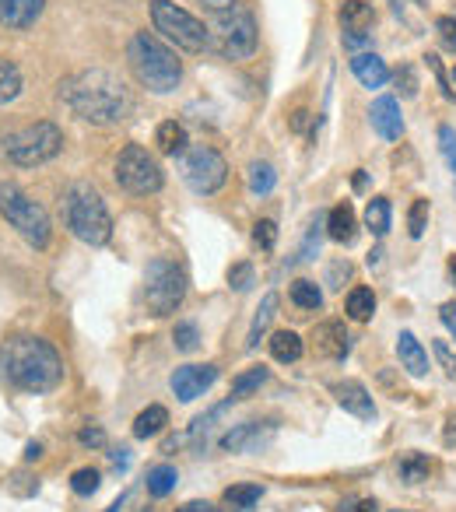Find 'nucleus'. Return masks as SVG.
Here are the masks:
<instances>
[{"instance_id": "nucleus-1", "label": "nucleus", "mask_w": 456, "mask_h": 512, "mask_svg": "<svg viewBox=\"0 0 456 512\" xmlns=\"http://www.w3.org/2000/svg\"><path fill=\"white\" fill-rule=\"evenodd\" d=\"M60 99L67 102L78 120L95 123V127H113L123 123L134 109L127 85L109 71H81L60 85Z\"/></svg>"}, {"instance_id": "nucleus-2", "label": "nucleus", "mask_w": 456, "mask_h": 512, "mask_svg": "<svg viewBox=\"0 0 456 512\" xmlns=\"http://www.w3.org/2000/svg\"><path fill=\"white\" fill-rule=\"evenodd\" d=\"M0 376L25 393H50L64 383V362L43 337H11L0 348Z\"/></svg>"}, {"instance_id": "nucleus-3", "label": "nucleus", "mask_w": 456, "mask_h": 512, "mask_svg": "<svg viewBox=\"0 0 456 512\" xmlns=\"http://www.w3.org/2000/svg\"><path fill=\"white\" fill-rule=\"evenodd\" d=\"M127 60H130L134 78L155 95H169L172 88L179 85V78H183V64H179V57L162 43V39L151 36V32H137V36L130 39Z\"/></svg>"}, {"instance_id": "nucleus-4", "label": "nucleus", "mask_w": 456, "mask_h": 512, "mask_svg": "<svg viewBox=\"0 0 456 512\" xmlns=\"http://www.w3.org/2000/svg\"><path fill=\"white\" fill-rule=\"evenodd\" d=\"M64 218L71 235L85 246H106L113 239V218L106 211V200L88 183H74L64 193Z\"/></svg>"}, {"instance_id": "nucleus-5", "label": "nucleus", "mask_w": 456, "mask_h": 512, "mask_svg": "<svg viewBox=\"0 0 456 512\" xmlns=\"http://www.w3.org/2000/svg\"><path fill=\"white\" fill-rule=\"evenodd\" d=\"M0 214L8 218V225L15 228L29 246H36V249L50 246V235H53L50 214H46V207L39 204V200H32L22 186L0 183Z\"/></svg>"}, {"instance_id": "nucleus-6", "label": "nucleus", "mask_w": 456, "mask_h": 512, "mask_svg": "<svg viewBox=\"0 0 456 512\" xmlns=\"http://www.w3.org/2000/svg\"><path fill=\"white\" fill-rule=\"evenodd\" d=\"M64 148V130L50 120H39L32 127H22L15 134L4 137V155L15 162L18 169H36V165L50 162Z\"/></svg>"}, {"instance_id": "nucleus-7", "label": "nucleus", "mask_w": 456, "mask_h": 512, "mask_svg": "<svg viewBox=\"0 0 456 512\" xmlns=\"http://www.w3.org/2000/svg\"><path fill=\"white\" fill-rule=\"evenodd\" d=\"M151 22H155V32H162L169 43L186 53H200L211 43V29L172 0H151Z\"/></svg>"}, {"instance_id": "nucleus-8", "label": "nucleus", "mask_w": 456, "mask_h": 512, "mask_svg": "<svg viewBox=\"0 0 456 512\" xmlns=\"http://www.w3.org/2000/svg\"><path fill=\"white\" fill-rule=\"evenodd\" d=\"M186 299V271L165 256L151 260L144 271V302L155 316H169L183 306Z\"/></svg>"}, {"instance_id": "nucleus-9", "label": "nucleus", "mask_w": 456, "mask_h": 512, "mask_svg": "<svg viewBox=\"0 0 456 512\" xmlns=\"http://www.w3.org/2000/svg\"><path fill=\"white\" fill-rule=\"evenodd\" d=\"M179 172H183L186 186L200 197H211L225 186L228 179V162L221 158L218 148L211 144H193V148L183 151V162H179Z\"/></svg>"}, {"instance_id": "nucleus-10", "label": "nucleus", "mask_w": 456, "mask_h": 512, "mask_svg": "<svg viewBox=\"0 0 456 512\" xmlns=\"http://www.w3.org/2000/svg\"><path fill=\"white\" fill-rule=\"evenodd\" d=\"M207 29L218 36V50L228 60H250L257 53V22H253L250 11L232 8V11H218Z\"/></svg>"}, {"instance_id": "nucleus-11", "label": "nucleus", "mask_w": 456, "mask_h": 512, "mask_svg": "<svg viewBox=\"0 0 456 512\" xmlns=\"http://www.w3.org/2000/svg\"><path fill=\"white\" fill-rule=\"evenodd\" d=\"M116 183L123 186L134 197H148V193H158L165 183L162 165L141 148V144H127L116 158Z\"/></svg>"}, {"instance_id": "nucleus-12", "label": "nucleus", "mask_w": 456, "mask_h": 512, "mask_svg": "<svg viewBox=\"0 0 456 512\" xmlns=\"http://www.w3.org/2000/svg\"><path fill=\"white\" fill-rule=\"evenodd\" d=\"M372 22H376V11H372V4H365V0H344V4H341L344 46H348V50H358V46L369 43Z\"/></svg>"}, {"instance_id": "nucleus-13", "label": "nucleus", "mask_w": 456, "mask_h": 512, "mask_svg": "<svg viewBox=\"0 0 456 512\" xmlns=\"http://www.w3.org/2000/svg\"><path fill=\"white\" fill-rule=\"evenodd\" d=\"M214 379H218V365H179V369L172 372V393H176L183 404H190V400L204 397V393L211 390Z\"/></svg>"}, {"instance_id": "nucleus-14", "label": "nucleus", "mask_w": 456, "mask_h": 512, "mask_svg": "<svg viewBox=\"0 0 456 512\" xmlns=\"http://www.w3.org/2000/svg\"><path fill=\"white\" fill-rule=\"evenodd\" d=\"M348 348H351V337H348V330H344V323L330 320L313 330V355L341 362V358L348 355Z\"/></svg>"}, {"instance_id": "nucleus-15", "label": "nucleus", "mask_w": 456, "mask_h": 512, "mask_svg": "<svg viewBox=\"0 0 456 512\" xmlns=\"http://www.w3.org/2000/svg\"><path fill=\"white\" fill-rule=\"evenodd\" d=\"M330 390H334L337 404H341L348 414H355V418H362V421L376 418V404H372L369 390H365L362 383H355V379H344V383H334Z\"/></svg>"}, {"instance_id": "nucleus-16", "label": "nucleus", "mask_w": 456, "mask_h": 512, "mask_svg": "<svg viewBox=\"0 0 456 512\" xmlns=\"http://www.w3.org/2000/svg\"><path fill=\"white\" fill-rule=\"evenodd\" d=\"M369 116H372V127H376V134L383 137V141H400V134H404V116H400L397 99H390V95L376 99Z\"/></svg>"}, {"instance_id": "nucleus-17", "label": "nucleus", "mask_w": 456, "mask_h": 512, "mask_svg": "<svg viewBox=\"0 0 456 512\" xmlns=\"http://www.w3.org/2000/svg\"><path fill=\"white\" fill-rule=\"evenodd\" d=\"M46 0H0V25L15 32H25L39 22Z\"/></svg>"}, {"instance_id": "nucleus-18", "label": "nucleus", "mask_w": 456, "mask_h": 512, "mask_svg": "<svg viewBox=\"0 0 456 512\" xmlns=\"http://www.w3.org/2000/svg\"><path fill=\"white\" fill-rule=\"evenodd\" d=\"M351 74H355L365 88H383L386 81H390V67H386L376 53H355V57H351Z\"/></svg>"}, {"instance_id": "nucleus-19", "label": "nucleus", "mask_w": 456, "mask_h": 512, "mask_svg": "<svg viewBox=\"0 0 456 512\" xmlns=\"http://www.w3.org/2000/svg\"><path fill=\"white\" fill-rule=\"evenodd\" d=\"M397 355H400V365H404L414 379H421L428 372V351L421 348V341L411 330H404V334L397 337Z\"/></svg>"}, {"instance_id": "nucleus-20", "label": "nucleus", "mask_w": 456, "mask_h": 512, "mask_svg": "<svg viewBox=\"0 0 456 512\" xmlns=\"http://www.w3.org/2000/svg\"><path fill=\"white\" fill-rule=\"evenodd\" d=\"M327 232H330V239L334 242H355V235H358V218H355V207L351 204H337L334 211H330V218H327Z\"/></svg>"}, {"instance_id": "nucleus-21", "label": "nucleus", "mask_w": 456, "mask_h": 512, "mask_svg": "<svg viewBox=\"0 0 456 512\" xmlns=\"http://www.w3.org/2000/svg\"><path fill=\"white\" fill-rule=\"evenodd\" d=\"M274 316H278V295H264V302H260L257 316H253V327H250V337H246V348H257L260 337L267 334V327L274 323Z\"/></svg>"}, {"instance_id": "nucleus-22", "label": "nucleus", "mask_w": 456, "mask_h": 512, "mask_svg": "<svg viewBox=\"0 0 456 512\" xmlns=\"http://www.w3.org/2000/svg\"><path fill=\"white\" fill-rule=\"evenodd\" d=\"M155 144H158V151H162V155H183L186 151V130L179 127L176 120H165L162 127L155 130Z\"/></svg>"}, {"instance_id": "nucleus-23", "label": "nucleus", "mask_w": 456, "mask_h": 512, "mask_svg": "<svg viewBox=\"0 0 456 512\" xmlns=\"http://www.w3.org/2000/svg\"><path fill=\"white\" fill-rule=\"evenodd\" d=\"M165 425H169V411H165L162 404H151L148 411L137 414V421H134V435H137V439H151V435H158Z\"/></svg>"}, {"instance_id": "nucleus-24", "label": "nucleus", "mask_w": 456, "mask_h": 512, "mask_svg": "<svg viewBox=\"0 0 456 512\" xmlns=\"http://www.w3.org/2000/svg\"><path fill=\"white\" fill-rule=\"evenodd\" d=\"M271 355L278 358V362H299L302 358V337L292 334V330H278V334L271 337Z\"/></svg>"}, {"instance_id": "nucleus-25", "label": "nucleus", "mask_w": 456, "mask_h": 512, "mask_svg": "<svg viewBox=\"0 0 456 512\" xmlns=\"http://www.w3.org/2000/svg\"><path fill=\"white\" fill-rule=\"evenodd\" d=\"M176 481H179L176 467H169V463H158V467L148 470V495L151 498H165L172 488H176Z\"/></svg>"}, {"instance_id": "nucleus-26", "label": "nucleus", "mask_w": 456, "mask_h": 512, "mask_svg": "<svg viewBox=\"0 0 456 512\" xmlns=\"http://www.w3.org/2000/svg\"><path fill=\"white\" fill-rule=\"evenodd\" d=\"M22 95V71L11 60H0V106H8Z\"/></svg>"}, {"instance_id": "nucleus-27", "label": "nucleus", "mask_w": 456, "mask_h": 512, "mask_svg": "<svg viewBox=\"0 0 456 512\" xmlns=\"http://www.w3.org/2000/svg\"><path fill=\"white\" fill-rule=\"evenodd\" d=\"M428 470H432V463H428V456H421V453H407L404 460L397 463L400 481H407V484L428 481Z\"/></svg>"}, {"instance_id": "nucleus-28", "label": "nucleus", "mask_w": 456, "mask_h": 512, "mask_svg": "<svg viewBox=\"0 0 456 512\" xmlns=\"http://www.w3.org/2000/svg\"><path fill=\"white\" fill-rule=\"evenodd\" d=\"M372 313H376V295H372V288H351L348 295V316L358 323L372 320Z\"/></svg>"}, {"instance_id": "nucleus-29", "label": "nucleus", "mask_w": 456, "mask_h": 512, "mask_svg": "<svg viewBox=\"0 0 456 512\" xmlns=\"http://www.w3.org/2000/svg\"><path fill=\"white\" fill-rule=\"evenodd\" d=\"M246 179H250V190L257 193V197H267V193L274 190V183H278V172H274L271 162H253Z\"/></svg>"}, {"instance_id": "nucleus-30", "label": "nucleus", "mask_w": 456, "mask_h": 512, "mask_svg": "<svg viewBox=\"0 0 456 512\" xmlns=\"http://www.w3.org/2000/svg\"><path fill=\"white\" fill-rule=\"evenodd\" d=\"M365 225H369L376 235L390 232V200H386V197H372L369 207H365Z\"/></svg>"}, {"instance_id": "nucleus-31", "label": "nucleus", "mask_w": 456, "mask_h": 512, "mask_svg": "<svg viewBox=\"0 0 456 512\" xmlns=\"http://www.w3.org/2000/svg\"><path fill=\"white\" fill-rule=\"evenodd\" d=\"M267 383V369L264 365H253L250 372H243V376H236V383H232V400L239 397H250L253 390H260V386Z\"/></svg>"}, {"instance_id": "nucleus-32", "label": "nucleus", "mask_w": 456, "mask_h": 512, "mask_svg": "<svg viewBox=\"0 0 456 512\" xmlns=\"http://www.w3.org/2000/svg\"><path fill=\"white\" fill-rule=\"evenodd\" d=\"M225 502L232 505V509H239V512L253 509V505L260 502V484H236V488H228Z\"/></svg>"}, {"instance_id": "nucleus-33", "label": "nucleus", "mask_w": 456, "mask_h": 512, "mask_svg": "<svg viewBox=\"0 0 456 512\" xmlns=\"http://www.w3.org/2000/svg\"><path fill=\"white\" fill-rule=\"evenodd\" d=\"M292 302L299 309H320L323 306V295L313 281H295L292 285Z\"/></svg>"}, {"instance_id": "nucleus-34", "label": "nucleus", "mask_w": 456, "mask_h": 512, "mask_svg": "<svg viewBox=\"0 0 456 512\" xmlns=\"http://www.w3.org/2000/svg\"><path fill=\"white\" fill-rule=\"evenodd\" d=\"M260 425H239L236 432H228L225 439H221V449H228V453H239V449L250 446V439H257Z\"/></svg>"}, {"instance_id": "nucleus-35", "label": "nucleus", "mask_w": 456, "mask_h": 512, "mask_svg": "<svg viewBox=\"0 0 456 512\" xmlns=\"http://www.w3.org/2000/svg\"><path fill=\"white\" fill-rule=\"evenodd\" d=\"M428 228V200H414L411 211H407V232H411V239H421Z\"/></svg>"}, {"instance_id": "nucleus-36", "label": "nucleus", "mask_w": 456, "mask_h": 512, "mask_svg": "<svg viewBox=\"0 0 456 512\" xmlns=\"http://www.w3.org/2000/svg\"><path fill=\"white\" fill-rule=\"evenodd\" d=\"M99 470H92V467H81V470H74V477H71V488L78 491V495H95L99 491Z\"/></svg>"}, {"instance_id": "nucleus-37", "label": "nucleus", "mask_w": 456, "mask_h": 512, "mask_svg": "<svg viewBox=\"0 0 456 512\" xmlns=\"http://www.w3.org/2000/svg\"><path fill=\"white\" fill-rule=\"evenodd\" d=\"M172 341H176L179 351H197L200 344V334L193 323H176V330H172Z\"/></svg>"}, {"instance_id": "nucleus-38", "label": "nucleus", "mask_w": 456, "mask_h": 512, "mask_svg": "<svg viewBox=\"0 0 456 512\" xmlns=\"http://www.w3.org/2000/svg\"><path fill=\"white\" fill-rule=\"evenodd\" d=\"M253 242H257L260 249H274V242H278V225H274L271 218L257 221V225H253Z\"/></svg>"}, {"instance_id": "nucleus-39", "label": "nucleus", "mask_w": 456, "mask_h": 512, "mask_svg": "<svg viewBox=\"0 0 456 512\" xmlns=\"http://www.w3.org/2000/svg\"><path fill=\"white\" fill-rule=\"evenodd\" d=\"M439 148H442V158L449 162V169L456 172V130L453 127H439Z\"/></svg>"}, {"instance_id": "nucleus-40", "label": "nucleus", "mask_w": 456, "mask_h": 512, "mask_svg": "<svg viewBox=\"0 0 456 512\" xmlns=\"http://www.w3.org/2000/svg\"><path fill=\"white\" fill-rule=\"evenodd\" d=\"M228 285L236 288V292H246V288L253 285V267L250 264H236L232 271H228Z\"/></svg>"}, {"instance_id": "nucleus-41", "label": "nucleus", "mask_w": 456, "mask_h": 512, "mask_svg": "<svg viewBox=\"0 0 456 512\" xmlns=\"http://www.w3.org/2000/svg\"><path fill=\"white\" fill-rule=\"evenodd\" d=\"M435 32H439V39H442L446 50H456V18L453 15L439 18V22H435Z\"/></svg>"}, {"instance_id": "nucleus-42", "label": "nucleus", "mask_w": 456, "mask_h": 512, "mask_svg": "<svg viewBox=\"0 0 456 512\" xmlns=\"http://www.w3.org/2000/svg\"><path fill=\"white\" fill-rule=\"evenodd\" d=\"M432 348H435V358H439V362H442V369H446L449 376H456V355L446 348V341H435Z\"/></svg>"}, {"instance_id": "nucleus-43", "label": "nucleus", "mask_w": 456, "mask_h": 512, "mask_svg": "<svg viewBox=\"0 0 456 512\" xmlns=\"http://www.w3.org/2000/svg\"><path fill=\"white\" fill-rule=\"evenodd\" d=\"M78 442L81 446H92V449H99V446H106V432L102 428H81V435H78Z\"/></svg>"}, {"instance_id": "nucleus-44", "label": "nucleus", "mask_w": 456, "mask_h": 512, "mask_svg": "<svg viewBox=\"0 0 456 512\" xmlns=\"http://www.w3.org/2000/svg\"><path fill=\"white\" fill-rule=\"evenodd\" d=\"M404 81V95L411 99V95H418V81H414V74H411V67H404V71L397 74V85Z\"/></svg>"}, {"instance_id": "nucleus-45", "label": "nucleus", "mask_w": 456, "mask_h": 512, "mask_svg": "<svg viewBox=\"0 0 456 512\" xmlns=\"http://www.w3.org/2000/svg\"><path fill=\"white\" fill-rule=\"evenodd\" d=\"M439 316H442V323L449 327V334L456 337V302H446V306L439 309Z\"/></svg>"}, {"instance_id": "nucleus-46", "label": "nucleus", "mask_w": 456, "mask_h": 512, "mask_svg": "<svg viewBox=\"0 0 456 512\" xmlns=\"http://www.w3.org/2000/svg\"><path fill=\"white\" fill-rule=\"evenodd\" d=\"M204 8H211V11H232L236 8V0H200Z\"/></svg>"}, {"instance_id": "nucleus-47", "label": "nucleus", "mask_w": 456, "mask_h": 512, "mask_svg": "<svg viewBox=\"0 0 456 512\" xmlns=\"http://www.w3.org/2000/svg\"><path fill=\"white\" fill-rule=\"evenodd\" d=\"M179 512H218V509H214L211 502H186Z\"/></svg>"}, {"instance_id": "nucleus-48", "label": "nucleus", "mask_w": 456, "mask_h": 512, "mask_svg": "<svg viewBox=\"0 0 456 512\" xmlns=\"http://www.w3.org/2000/svg\"><path fill=\"white\" fill-rule=\"evenodd\" d=\"M376 509H379V505L365 498V502H355V509H348V512H376Z\"/></svg>"}, {"instance_id": "nucleus-49", "label": "nucleus", "mask_w": 456, "mask_h": 512, "mask_svg": "<svg viewBox=\"0 0 456 512\" xmlns=\"http://www.w3.org/2000/svg\"><path fill=\"white\" fill-rule=\"evenodd\" d=\"M39 456H43V446H39V442H32V446L25 449V460H39Z\"/></svg>"}, {"instance_id": "nucleus-50", "label": "nucleus", "mask_w": 456, "mask_h": 512, "mask_svg": "<svg viewBox=\"0 0 456 512\" xmlns=\"http://www.w3.org/2000/svg\"><path fill=\"white\" fill-rule=\"evenodd\" d=\"M449 271H453V278H456V260H453V264H449Z\"/></svg>"}, {"instance_id": "nucleus-51", "label": "nucleus", "mask_w": 456, "mask_h": 512, "mask_svg": "<svg viewBox=\"0 0 456 512\" xmlns=\"http://www.w3.org/2000/svg\"><path fill=\"white\" fill-rule=\"evenodd\" d=\"M453 81H456V67H453Z\"/></svg>"}, {"instance_id": "nucleus-52", "label": "nucleus", "mask_w": 456, "mask_h": 512, "mask_svg": "<svg viewBox=\"0 0 456 512\" xmlns=\"http://www.w3.org/2000/svg\"><path fill=\"white\" fill-rule=\"evenodd\" d=\"M393 512H400V509H393Z\"/></svg>"}]
</instances>
